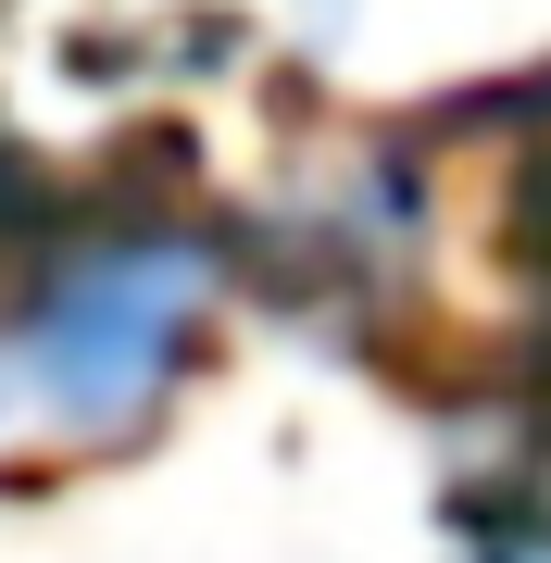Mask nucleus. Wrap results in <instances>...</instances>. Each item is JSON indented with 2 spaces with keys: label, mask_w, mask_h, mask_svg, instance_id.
<instances>
[{
  "label": "nucleus",
  "mask_w": 551,
  "mask_h": 563,
  "mask_svg": "<svg viewBox=\"0 0 551 563\" xmlns=\"http://www.w3.org/2000/svg\"><path fill=\"white\" fill-rule=\"evenodd\" d=\"M188 351H201V263L164 239H101V251L51 263V288L13 325V363L38 388V413L88 426V439L139 426L188 376Z\"/></svg>",
  "instance_id": "1"
},
{
  "label": "nucleus",
  "mask_w": 551,
  "mask_h": 563,
  "mask_svg": "<svg viewBox=\"0 0 551 563\" xmlns=\"http://www.w3.org/2000/svg\"><path fill=\"white\" fill-rule=\"evenodd\" d=\"M0 388H25V363H0Z\"/></svg>",
  "instance_id": "2"
},
{
  "label": "nucleus",
  "mask_w": 551,
  "mask_h": 563,
  "mask_svg": "<svg viewBox=\"0 0 551 563\" xmlns=\"http://www.w3.org/2000/svg\"><path fill=\"white\" fill-rule=\"evenodd\" d=\"M514 563H551V551H514Z\"/></svg>",
  "instance_id": "3"
}]
</instances>
